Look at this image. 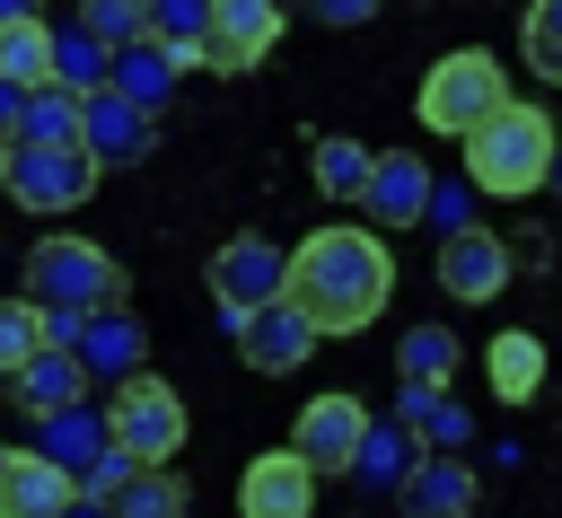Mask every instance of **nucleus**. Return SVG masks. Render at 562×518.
Instances as JSON below:
<instances>
[{"mask_svg":"<svg viewBox=\"0 0 562 518\" xmlns=\"http://www.w3.org/2000/svg\"><path fill=\"white\" fill-rule=\"evenodd\" d=\"M61 518H105V500H88V492H70V509Z\"/></svg>","mask_w":562,"mask_h":518,"instance_id":"nucleus-36","label":"nucleus"},{"mask_svg":"<svg viewBox=\"0 0 562 518\" xmlns=\"http://www.w3.org/2000/svg\"><path fill=\"white\" fill-rule=\"evenodd\" d=\"M307 9H316L325 26H369V18H378V0H307Z\"/></svg>","mask_w":562,"mask_h":518,"instance_id":"nucleus-34","label":"nucleus"},{"mask_svg":"<svg viewBox=\"0 0 562 518\" xmlns=\"http://www.w3.org/2000/svg\"><path fill=\"white\" fill-rule=\"evenodd\" d=\"M501 105H509V70H501V53H483V44L439 53L430 79H422V97H413L422 132H439V140H465V132H474L483 114H501Z\"/></svg>","mask_w":562,"mask_h":518,"instance_id":"nucleus-3","label":"nucleus"},{"mask_svg":"<svg viewBox=\"0 0 562 518\" xmlns=\"http://www.w3.org/2000/svg\"><path fill=\"white\" fill-rule=\"evenodd\" d=\"M202 281H211V299H220V325H228V316H246V307L281 299V246H272V237H228V246H211Z\"/></svg>","mask_w":562,"mask_h":518,"instance_id":"nucleus-9","label":"nucleus"},{"mask_svg":"<svg viewBox=\"0 0 562 518\" xmlns=\"http://www.w3.org/2000/svg\"><path fill=\"white\" fill-rule=\"evenodd\" d=\"M9 386H18V404H26V413H53V404H79V395H88V369H79L70 351H53V342H44L35 360H18V369H9Z\"/></svg>","mask_w":562,"mask_h":518,"instance_id":"nucleus-22","label":"nucleus"},{"mask_svg":"<svg viewBox=\"0 0 562 518\" xmlns=\"http://www.w3.org/2000/svg\"><path fill=\"white\" fill-rule=\"evenodd\" d=\"M0 18H35V0H0Z\"/></svg>","mask_w":562,"mask_h":518,"instance_id":"nucleus-37","label":"nucleus"},{"mask_svg":"<svg viewBox=\"0 0 562 518\" xmlns=\"http://www.w3.org/2000/svg\"><path fill=\"white\" fill-rule=\"evenodd\" d=\"M105 88L158 114V105L176 97V53H167V44H149V35H132V44H114V53H105Z\"/></svg>","mask_w":562,"mask_h":518,"instance_id":"nucleus-19","label":"nucleus"},{"mask_svg":"<svg viewBox=\"0 0 562 518\" xmlns=\"http://www.w3.org/2000/svg\"><path fill=\"white\" fill-rule=\"evenodd\" d=\"M105 448V404H53V413H35V457H53L70 483H79V465Z\"/></svg>","mask_w":562,"mask_h":518,"instance_id":"nucleus-18","label":"nucleus"},{"mask_svg":"<svg viewBox=\"0 0 562 518\" xmlns=\"http://www.w3.org/2000/svg\"><path fill=\"white\" fill-rule=\"evenodd\" d=\"M228 334H237V351H246V369H263V378H290L299 360H316V325L290 307V299H263V307H246V316H228Z\"/></svg>","mask_w":562,"mask_h":518,"instance_id":"nucleus-10","label":"nucleus"},{"mask_svg":"<svg viewBox=\"0 0 562 518\" xmlns=\"http://www.w3.org/2000/svg\"><path fill=\"white\" fill-rule=\"evenodd\" d=\"M448 369H457V334L448 325H413L395 342V378L404 386H448Z\"/></svg>","mask_w":562,"mask_h":518,"instance_id":"nucleus-27","label":"nucleus"},{"mask_svg":"<svg viewBox=\"0 0 562 518\" xmlns=\"http://www.w3.org/2000/svg\"><path fill=\"white\" fill-rule=\"evenodd\" d=\"M9 140H44V149H61V140H79V97L70 88H26L18 97V123H9Z\"/></svg>","mask_w":562,"mask_h":518,"instance_id":"nucleus-23","label":"nucleus"},{"mask_svg":"<svg viewBox=\"0 0 562 518\" xmlns=\"http://www.w3.org/2000/svg\"><path fill=\"white\" fill-rule=\"evenodd\" d=\"M307 509H316V474L290 448H263L237 474V518H307Z\"/></svg>","mask_w":562,"mask_h":518,"instance_id":"nucleus-16","label":"nucleus"},{"mask_svg":"<svg viewBox=\"0 0 562 518\" xmlns=\"http://www.w3.org/2000/svg\"><path fill=\"white\" fill-rule=\"evenodd\" d=\"M395 500H404V518H474L483 483H474V465H465L457 448H439V457H413V465H404Z\"/></svg>","mask_w":562,"mask_h":518,"instance_id":"nucleus-14","label":"nucleus"},{"mask_svg":"<svg viewBox=\"0 0 562 518\" xmlns=\"http://www.w3.org/2000/svg\"><path fill=\"white\" fill-rule=\"evenodd\" d=\"M140 26H149V0H79V35H97L105 53L132 44Z\"/></svg>","mask_w":562,"mask_h":518,"instance_id":"nucleus-33","label":"nucleus"},{"mask_svg":"<svg viewBox=\"0 0 562 518\" xmlns=\"http://www.w3.org/2000/svg\"><path fill=\"white\" fill-rule=\"evenodd\" d=\"M413 457H422V448H413V430H404V421H369V430H360V448H351V465H342V474H360V483H378V492H395V483H404V465H413Z\"/></svg>","mask_w":562,"mask_h":518,"instance_id":"nucleus-24","label":"nucleus"},{"mask_svg":"<svg viewBox=\"0 0 562 518\" xmlns=\"http://www.w3.org/2000/svg\"><path fill=\"white\" fill-rule=\"evenodd\" d=\"M202 18H211V0H149V44H167L176 53V70L184 61H202Z\"/></svg>","mask_w":562,"mask_h":518,"instance_id":"nucleus-28","label":"nucleus"},{"mask_svg":"<svg viewBox=\"0 0 562 518\" xmlns=\"http://www.w3.org/2000/svg\"><path fill=\"white\" fill-rule=\"evenodd\" d=\"M483 378H492L501 404H536V395H544V342H536L527 325L492 334V342H483Z\"/></svg>","mask_w":562,"mask_h":518,"instance_id":"nucleus-20","label":"nucleus"},{"mask_svg":"<svg viewBox=\"0 0 562 518\" xmlns=\"http://www.w3.org/2000/svg\"><path fill=\"white\" fill-rule=\"evenodd\" d=\"M465 184L474 193H501V202H527L553 184V114L509 97L501 114H483L465 132Z\"/></svg>","mask_w":562,"mask_h":518,"instance_id":"nucleus-2","label":"nucleus"},{"mask_svg":"<svg viewBox=\"0 0 562 518\" xmlns=\"http://www.w3.org/2000/svg\"><path fill=\"white\" fill-rule=\"evenodd\" d=\"M53 88H70V97L105 88V44L79 35V26H53Z\"/></svg>","mask_w":562,"mask_h":518,"instance_id":"nucleus-29","label":"nucleus"},{"mask_svg":"<svg viewBox=\"0 0 562 518\" xmlns=\"http://www.w3.org/2000/svg\"><path fill=\"white\" fill-rule=\"evenodd\" d=\"M18 272H26V299L35 307H79L88 316V307H114L123 299V263L97 237H70V228H44Z\"/></svg>","mask_w":562,"mask_h":518,"instance_id":"nucleus-4","label":"nucleus"},{"mask_svg":"<svg viewBox=\"0 0 562 518\" xmlns=\"http://www.w3.org/2000/svg\"><path fill=\"white\" fill-rule=\"evenodd\" d=\"M140 351H149V334H140V316H132L123 299H114V307H88V316H79V334H70V360L88 369V386H97V378H105V386H114V378H132V369H140Z\"/></svg>","mask_w":562,"mask_h":518,"instance_id":"nucleus-13","label":"nucleus"},{"mask_svg":"<svg viewBox=\"0 0 562 518\" xmlns=\"http://www.w3.org/2000/svg\"><path fill=\"white\" fill-rule=\"evenodd\" d=\"M70 474L35 448H0V518H61L70 509Z\"/></svg>","mask_w":562,"mask_h":518,"instance_id":"nucleus-17","label":"nucleus"},{"mask_svg":"<svg viewBox=\"0 0 562 518\" xmlns=\"http://www.w3.org/2000/svg\"><path fill=\"white\" fill-rule=\"evenodd\" d=\"M44 351V307L18 290V299H0V378L18 369V360H35Z\"/></svg>","mask_w":562,"mask_h":518,"instance_id":"nucleus-31","label":"nucleus"},{"mask_svg":"<svg viewBox=\"0 0 562 518\" xmlns=\"http://www.w3.org/2000/svg\"><path fill=\"white\" fill-rule=\"evenodd\" d=\"M0 193L18 202V211H35V219H61V211H79L88 193H97V167L61 140V149H44V140H0Z\"/></svg>","mask_w":562,"mask_h":518,"instance_id":"nucleus-6","label":"nucleus"},{"mask_svg":"<svg viewBox=\"0 0 562 518\" xmlns=\"http://www.w3.org/2000/svg\"><path fill=\"white\" fill-rule=\"evenodd\" d=\"M18 97H26V88H9V79H0V132L18 123Z\"/></svg>","mask_w":562,"mask_h":518,"instance_id":"nucleus-35","label":"nucleus"},{"mask_svg":"<svg viewBox=\"0 0 562 518\" xmlns=\"http://www.w3.org/2000/svg\"><path fill=\"white\" fill-rule=\"evenodd\" d=\"M272 44H281V0H211V18H202L211 70H255Z\"/></svg>","mask_w":562,"mask_h":518,"instance_id":"nucleus-12","label":"nucleus"},{"mask_svg":"<svg viewBox=\"0 0 562 518\" xmlns=\"http://www.w3.org/2000/svg\"><path fill=\"white\" fill-rule=\"evenodd\" d=\"M360 176H369V149L342 140V132H325L316 140V193L325 202H360Z\"/></svg>","mask_w":562,"mask_h":518,"instance_id":"nucleus-30","label":"nucleus"},{"mask_svg":"<svg viewBox=\"0 0 562 518\" xmlns=\"http://www.w3.org/2000/svg\"><path fill=\"white\" fill-rule=\"evenodd\" d=\"M395 421L413 430V448H465V439H474V413H465L448 386H404Z\"/></svg>","mask_w":562,"mask_h":518,"instance_id":"nucleus-21","label":"nucleus"},{"mask_svg":"<svg viewBox=\"0 0 562 518\" xmlns=\"http://www.w3.org/2000/svg\"><path fill=\"white\" fill-rule=\"evenodd\" d=\"M527 70L536 79H562V0H527Z\"/></svg>","mask_w":562,"mask_h":518,"instance_id":"nucleus-32","label":"nucleus"},{"mask_svg":"<svg viewBox=\"0 0 562 518\" xmlns=\"http://www.w3.org/2000/svg\"><path fill=\"white\" fill-rule=\"evenodd\" d=\"M97 176L105 167H140L149 149H158V114L149 105H132V97H114V88H88L79 97V140H70Z\"/></svg>","mask_w":562,"mask_h":518,"instance_id":"nucleus-7","label":"nucleus"},{"mask_svg":"<svg viewBox=\"0 0 562 518\" xmlns=\"http://www.w3.org/2000/svg\"><path fill=\"white\" fill-rule=\"evenodd\" d=\"M439 290L448 299H501L509 290V246H501V228H448V246H439Z\"/></svg>","mask_w":562,"mask_h":518,"instance_id":"nucleus-15","label":"nucleus"},{"mask_svg":"<svg viewBox=\"0 0 562 518\" xmlns=\"http://www.w3.org/2000/svg\"><path fill=\"white\" fill-rule=\"evenodd\" d=\"M281 299H290L316 334H360V325H378L386 299H395V255H386L378 228L325 219V228H307V237L281 255Z\"/></svg>","mask_w":562,"mask_h":518,"instance_id":"nucleus-1","label":"nucleus"},{"mask_svg":"<svg viewBox=\"0 0 562 518\" xmlns=\"http://www.w3.org/2000/svg\"><path fill=\"white\" fill-rule=\"evenodd\" d=\"M105 439H114L132 465H176V448H184V395H176L167 378H149V369L114 378V395H105Z\"/></svg>","mask_w":562,"mask_h":518,"instance_id":"nucleus-5","label":"nucleus"},{"mask_svg":"<svg viewBox=\"0 0 562 518\" xmlns=\"http://www.w3.org/2000/svg\"><path fill=\"white\" fill-rule=\"evenodd\" d=\"M105 518H184V483L167 465H132L123 492H105Z\"/></svg>","mask_w":562,"mask_h":518,"instance_id":"nucleus-26","label":"nucleus"},{"mask_svg":"<svg viewBox=\"0 0 562 518\" xmlns=\"http://www.w3.org/2000/svg\"><path fill=\"white\" fill-rule=\"evenodd\" d=\"M422 202H430V158H422V149H369V176H360L369 228H378V237H386V228H413Z\"/></svg>","mask_w":562,"mask_h":518,"instance_id":"nucleus-11","label":"nucleus"},{"mask_svg":"<svg viewBox=\"0 0 562 518\" xmlns=\"http://www.w3.org/2000/svg\"><path fill=\"white\" fill-rule=\"evenodd\" d=\"M0 79L9 88H44L53 79V26L44 18H0Z\"/></svg>","mask_w":562,"mask_h":518,"instance_id":"nucleus-25","label":"nucleus"},{"mask_svg":"<svg viewBox=\"0 0 562 518\" xmlns=\"http://www.w3.org/2000/svg\"><path fill=\"white\" fill-rule=\"evenodd\" d=\"M360 430H369V404H360V395H307V404H299V421H290V457L325 483V474H342V465H351Z\"/></svg>","mask_w":562,"mask_h":518,"instance_id":"nucleus-8","label":"nucleus"}]
</instances>
